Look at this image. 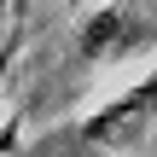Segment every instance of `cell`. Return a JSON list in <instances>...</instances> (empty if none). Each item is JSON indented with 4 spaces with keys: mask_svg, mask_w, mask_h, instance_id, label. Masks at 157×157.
Segmentation results:
<instances>
[{
    "mask_svg": "<svg viewBox=\"0 0 157 157\" xmlns=\"http://www.w3.org/2000/svg\"><path fill=\"white\" fill-rule=\"evenodd\" d=\"M151 99H157V82L146 76L140 87H128L122 99H111L105 111H93V117H82V146H134V140H146V128H151Z\"/></svg>",
    "mask_w": 157,
    "mask_h": 157,
    "instance_id": "2",
    "label": "cell"
},
{
    "mask_svg": "<svg viewBox=\"0 0 157 157\" xmlns=\"http://www.w3.org/2000/svg\"><path fill=\"white\" fill-rule=\"evenodd\" d=\"M17 140H23V134H17V117H6V122H0V157L17 151Z\"/></svg>",
    "mask_w": 157,
    "mask_h": 157,
    "instance_id": "3",
    "label": "cell"
},
{
    "mask_svg": "<svg viewBox=\"0 0 157 157\" xmlns=\"http://www.w3.org/2000/svg\"><path fill=\"white\" fill-rule=\"evenodd\" d=\"M151 47V0H111L93 17H82V58L105 64V58H128Z\"/></svg>",
    "mask_w": 157,
    "mask_h": 157,
    "instance_id": "1",
    "label": "cell"
},
{
    "mask_svg": "<svg viewBox=\"0 0 157 157\" xmlns=\"http://www.w3.org/2000/svg\"><path fill=\"white\" fill-rule=\"evenodd\" d=\"M12 58H17V41H0V82H6V70H12Z\"/></svg>",
    "mask_w": 157,
    "mask_h": 157,
    "instance_id": "4",
    "label": "cell"
}]
</instances>
